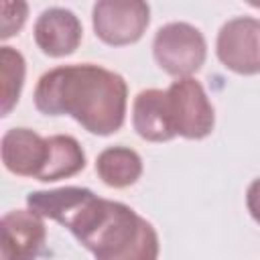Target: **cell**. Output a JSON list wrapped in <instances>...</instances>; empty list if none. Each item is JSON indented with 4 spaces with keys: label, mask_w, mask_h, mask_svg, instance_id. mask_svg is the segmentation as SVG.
Segmentation results:
<instances>
[{
    "label": "cell",
    "mask_w": 260,
    "mask_h": 260,
    "mask_svg": "<svg viewBox=\"0 0 260 260\" xmlns=\"http://www.w3.org/2000/svg\"><path fill=\"white\" fill-rule=\"evenodd\" d=\"M26 205L67 228L95 260H156L158 234L150 221L120 201L102 199L85 187L32 191Z\"/></svg>",
    "instance_id": "obj_1"
},
{
    "label": "cell",
    "mask_w": 260,
    "mask_h": 260,
    "mask_svg": "<svg viewBox=\"0 0 260 260\" xmlns=\"http://www.w3.org/2000/svg\"><path fill=\"white\" fill-rule=\"evenodd\" d=\"M215 53L234 73H260V20L252 16L230 18L217 32Z\"/></svg>",
    "instance_id": "obj_6"
},
{
    "label": "cell",
    "mask_w": 260,
    "mask_h": 260,
    "mask_svg": "<svg viewBox=\"0 0 260 260\" xmlns=\"http://www.w3.org/2000/svg\"><path fill=\"white\" fill-rule=\"evenodd\" d=\"M0 154L6 171L18 177L39 179L49 156V142L30 128H10L0 142Z\"/></svg>",
    "instance_id": "obj_8"
},
{
    "label": "cell",
    "mask_w": 260,
    "mask_h": 260,
    "mask_svg": "<svg viewBox=\"0 0 260 260\" xmlns=\"http://www.w3.org/2000/svg\"><path fill=\"white\" fill-rule=\"evenodd\" d=\"M246 207L250 215L260 223V177L254 179L246 191Z\"/></svg>",
    "instance_id": "obj_15"
},
{
    "label": "cell",
    "mask_w": 260,
    "mask_h": 260,
    "mask_svg": "<svg viewBox=\"0 0 260 260\" xmlns=\"http://www.w3.org/2000/svg\"><path fill=\"white\" fill-rule=\"evenodd\" d=\"M35 108L45 116H71L87 132L110 136L124 126L128 85L116 71L93 63L59 65L37 81Z\"/></svg>",
    "instance_id": "obj_2"
},
{
    "label": "cell",
    "mask_w": 260,
    "mask_h": 260,
    "mask_svg": "<svg viewBox=\"0 0 260 260\" xmlns=\"http://www.w3.org/2000/svg\"><path fill=\"white\" fill-rule=\"evenodd\" d=\"M32 35H35L37 47L45 55L67 57L75 53V49L79 47L83 28L75 12L61 6H53L39 14Z\"/></svg>",
    "instance_id": "obj_9"
},
{
    "label": "cell",
    "mask_w": 260,
    "mask_h": 260,
    "mask_svg": "<svg viewBox=\"0 0 260 260\" xmlns=\"http://www.w3.org/2000/svg\"><path fill=\"white\" fill-rule=\"evenodd\" d=\"M98 177L114 189L134 185L142 175V158L128 146H108L95 158Z\"/></svg>",
    "instance_id": "obj_11"
},
{
    "label": "cell",
    "mask_w": 260,
    "mask_h": 260,
    "mask_svg": "<svg viewBox=\"0 0 260 260\" xmlns=\"http://www.w3.org/2000/svg\"><path fill=\"white\" fill-rule=\"evenodd\" d=\"M132 126L136 134L148 142H167L175 138V128L171 122L167 91L162 89H142L132 104Z\"/></svg>",
    "instance_id": "obj_10"
},
{
    "label": "cell",
    "mask_w": 260,
    "mask_h": 260,
    "mask_svg": "<svg viewBox=\"0 0 260 260\" xmlns=\"http://www.w3.org/2000/svg\"><path fill=\"white\" fill-rule=\"evenodd\" d=\"M91 22L95 37L106 45H132L150 22V6L142 0H100L93 4Z\"/></svg>",
    "instance_id": "obj_5"
},
{
    "label": "cell",
    "mask_w": 260,
    "mask_h": 260,
    "mask_svg": "<svg viewBox=\"0 0 260 260\" xmlns=\"http://www.w3.org/2000/svg\"><path fill=\"white\" fill-rule=\"evenodd\" d=\"M152 55L162 71L181 79L201 69L207 57V43L199 28L189 22H169L152 39Z\"/></svg>",
    "instance_id": "obj_3"
},
{
    "label": "cell",
    "mask_w": 260,
    "mask_h": 260,
    "mask_svg": "<svg viewBox=\"0 0 260 260\" xmlns=\"http://www.w3.org/2000/svg\"><path fill=\"white\" fill-rule=\"evenodd\" d=\"M49 156L39 181L53 183L59 179H69L85 169V152L81 144L69 134H55L47 138Z\"/></svg>",
    "instance_id": "obj_12"
},
{
    "label": "cell",
    "mask_w": 260,
    "mask_h": 260,
    "mask_svg": "<svg viewBox=\"0 0 260 260\" xmlns=\"http://www.w3.org/2000/svg\"><path fill=\"white\" fill-rule=\"evenodd\" d=\"M24 73H26L24 57L12 47H0V79H2L0 114L2 116H8L12 108L18 104L24 83Z\"/></svg>",
    "instance_id": "obj_13"
},
{
    "label": "cell",
    "mask_w": 260,
    "mask_h": 260,
    "mask_svg": "<svg viewBox=\"0 0 260 260\" xmlns=\"http://www.w3.org/2000/svg\"><path fill=\"white\" fill-rule=\"evenodd\" d=\"M26 14H28V6L24 2H14V12H10L8 2H2V32H0V37L8 39V37L16 35L24 24Z\"/></svg>",
    "instance_id": "obj_14"
},
{
    "label": "cell",
    "mask_w": 260,
    "mask_h": 260,
    "mask_svg": "<svg viewBox=\"0 0 260 260\" xmlns=\"http://www.w3.org/2000/svg\"><path fill=\"white\" fill-rule=\"evenodd\" d=\"M167 106L175 134L189 140H201L211 134L215 112L197 79L181 77L173 81L167 89Z\"/></svg>",
    "instance_id": "obj_4"
},
{
    "label": "cell",
    "mask_w": 260,
    "mask_h": 260,
    "mask_svg": "<svg viewBox=\"0 0 260 260\" xmlns=\"http://www.w3.org/2000/svg\"><path fill=\"white\" fill-rule=\"evenodd\" d=\"M47 228L30 209H12L0 221V260H37L45 252Z\"/></svg>",
    "instance_id": "obj_7"
}]
</instances>
